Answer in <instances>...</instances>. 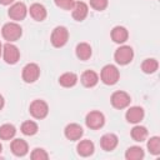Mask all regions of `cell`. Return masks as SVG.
Returning <instances> with one entry per match:
<instances>
[{"label":"cell","instance_id":"cell-14","mask_svg":"<svg viewBox=\"0 0 160 160\" xmlns=\"http://www.w3.org/2000/svg\"><path fill=\"white\" fill-rule=\"evenodd\" d=\"M118 142H119V139L112 132H108V134L102 135V138L100 139V145H101L102 150H105V151L114 150L118 146Z\"/></svg>","mask_w":160,"mask_h":160},{"label":"cell","instance_id":"cell-10","mask_svg":"<svg viewBox=\"0 0 160 160\" xmlns=\"http://www.w3.org/2000/svg\"><path fill=\"white\" fill-rule=\"evenodd\" d=\"M8 14H9L10 19H12V20H15V21H21V20H24V19L26 18L28 8H26V5H25L24 2H21V1L14 2V4L10 6Z\"/></svg>","mask_w":160,"mask_h":160},{"label":"cell","instance_id":"cell-4","mask_svg":"<svg viewBox=\"0 0 160 160\" xmlns=\"http://www.w3.org/2000/svg\"><path fill=\"white\" fill-rule=\"evenodd\" d=\"M132 58H134V50L131 46L128 45H122L118 48L114 54V59L119 65H128L129 62H131Z\"/></svg>","mask_w":160,"mask_h":160},{"label":"cell","instance_id":"cell-19","mask_svg":"<svg viewBox=\"0 0 160 160\" xmlns=\"http://www.w3.org/2000/svg\"><path fill=\"white\" fill-rule=\"evenodd\" d=\"M76 150H78V154L81 156H90V155H92L95 146H94V142L90 140H81L78 144Z\"/></svg>","mask_w":160,"mask_h":160},{"label":"cell","instance_id":"cell-12","mask_svg":"<svg viewBox=\"0 0 160 160\" xmlns=\"http://www.w3.org/2000/svg\"><path fill=\"white\" fill-rule=\"evenodd\" d=\"M89 12V8L84 1L74 2V6L71 8V15L76 21H82Z\"/></svg>","mask_w":160,"mask_h":160},{"label":"cell","instance_id":"cell-20","mask_svg":"<svg viewBox=\"0 0 160 160\" xmlns=\"http://www.w3.org/2000/svg\"><path fill=\"white\" fill-rule=\"evenodd\" d=\"M75 52H76V56L80 60H88V59H90V56L92 54V50H91V46L88 42H80V44L76 45Z\"/></svg>","mask_w":160,"mask_h":160},{"label":"cell","instance_id":"cell-5","mask_svg":"<svg viewBox=\"0 0 160 160\" xmlns=\"http://www.w3.org/2000/svg\"><path fill=\"white\" fill-rule=\"evenodd\" d=\"M29 111H30L32 118H35V119H44V118H46V115L49 112V106H48V104L44 100L36 99V100H34L30 104Z\"/></svg>","mask_w":160,"mask_h":160},{"label":"cell","instance_id":"cell-34","mask_svg":"<svg viewBox=\"0 0 160 160\" xmlns=\"http://www.w3.org/2000/svg\"><path fill=\"white\" fill-rule=\"evenodd\" d=\"M1 151H2V146H1V144H0V154H1Z\"/></svg>","mask_w":160,"mask_h":160},{"label":"cell","instance_id":"cell-33","mask_svg":"<svg viewBox=\"0 0 160 160\" xmlns=\"http://www.w3.org/2000/svg\"><path fill=\"white\" fill-rule=\"evenodd\" d=\"M2 55V45H1V42H0V56Z\"/></svg>","mask_w":160,"mask_h":160},{"label":"cell","instance_id":"cell-2","mask_svg":"<svg viewBox=\"0 0 160 160\" xmlns=\"http://www.w3.org/2000/svg\"><path fill=\"white\" fill-rule=\"evenodd\" d=\"M120 78V72L118 70V68L115 65H105L102 69H101V72H100V79L104 84L106 85H114L118 82Z\"/></svg>","mask_w":160,"mask_h":160},{"label":"cell","instance_id":"cell-30","mask_svg":"<svg viewBox=\"0 0 160 160\" xmlns=\"http://www.w3.org/2000/svg\"><path fill=\"white\" fill-rule=\"evenodd\" d=\"M55 1V5L60 9H64V10H71V8L74 6V0H54Z\"/></svg>","mask_w":160,"mask_h":160},{"label":"cell","instance_id":"cell-21","mask_svg":"<svg viewBox=\"0 0 160 160\" xmlns=\"http://www.w3.org/2000/svg\"><path fill=\"white\" fill-rule=\"evenodd\" d=\"M78 82V76L74 72H64L59 78V84L64 88H72Z\"/></svg>","mask_w":160,"mask_h":160},{"label":"cell","instance_id":"cell-27","mask_svg":"<svg viewBox=\"0 0 160 160\" xmlns=\"http://www.w3.org/2000/svg\"><path fill=\"white\" fill-rule=\"evenodd\" d=\"M148 149L151 154L159 155L160 154V138L159 136H152L148 141Z\"/></svg>","mask_w":160,"mask_h":160},{"label":"cell","instance_id":"cell-15","mask_svg":"<svg viewBox=\"0 0 160 160\" xmlns=\"http://www.w3.org/2000/svg\"><path fill=\"white\" fill-rule=\"evenodd\" d=\"M11 151L15 156H25L28 154V150H29V146H28V142L22 139H14L11 141Z\"/></svg>","mask_w":160,"mask_h":160},{"label":"cell","instance_id":"cell-7","mask_svg":"<svg viewBox=\"0 0 160 160\" xmlns=\"http://www.w3.org/2000/svg\"><path fill=\"white\" fill-rule=\"evenodd\" d=\"M85 122H86V126L88 128H90L92 130H98V129H100V128L104 126V124H105V116H104L102 112L94 110V111H90L86 115Z\"/></svg>","mask_w":160,"mask_h":160},{"label":"cell","instance_id":"cell-23","mask_svg":"<svg viewBox=\"0 0 160 160\" xmlns=\"http://www.w3.org/2000/svg\"><path fill=\"white\" fill-rule=\"evenodd\" d=\"M131 138L135 140V141H144L146 138H148V129L145 126H141V125H136L131 129Z\"/></svg>","mask_w":160,"mask_h":160},{"label":"cell","instance_id":"cell-16","mask_svg":"<svg viewBox=\"0 0 160 160\" xmlns=\"http://www.w3.org/2000/svg\"><path fill=\"white\" fill-rule=\"evenodd\" d=\"M28 11L30 12V16L36 20V21H42L45 20L48 12H46V9L42 4H39V2H35L30 6V9H28Z\"/></svg>","mask_w":160,"mask_h":160},{"label":"cell","instance_id":"cell-3","mask_svg":"<svg viewBox=\"0 0 160 160\" xmlns=\"http://www.w3.org/2000/svg\"><path fill=\"white\" fill-rule=\"evenodd\" d=\"M51 44L55 48H62L69 40V31L65 26H56L50 36Z\"/></svg>","mask_w":160,"mask_h":160},{"label":"cell","instance_id":"cell-25","mask_svg":"<svg viewBox=\"0 0 160 160\" xmlns=\"http://www.w3.org/2000/svg\"><path fill=\"white\" fill-rule=\"evenodd\" d=\"M144 150L140 146H130L125 152V158L128 160H140L144 158Z\"/></svg>","mask_w":160,"mask_h":160},{"label":"cell","instance_id":"cell-17","mask_svg":"<svg viewBox=\"0 0 160 160\" xmlns=\"http://www.w3.org/2000/svg\"><path fill=\"white\" fill-rule=\"evenodd\" d=\"M80 81L86 88H94L99 81V75L94 70H86V71L82 72V75L80 78Z\"/></svg>","mask_w":160,"mask_h":160},{"label":"cell","instance_id":"cell-26","mask_svg":"<svg viewBox=\"0 0 160 160\" xmlns=\"http://www.w3.org/2000/svg\"><path fill=\"white\" fill-rule=\"evenodd\" d=\"M159 68V62L156 59H145L141 64V70L145 74H154Z\"/></svg>","mask_w":160,"mask_h":160},{"label":"cell","instance_id":"cell-1","mask_svg":"<svg viewBox=\"0 0 160 160\" xmlns=\"http://www.w3.org/2000/svg\"><path fill=\"white\" fill-rule=\"evenodd\" d=\"M1 35L9 42H12L21 38L22 29L18 22H6L1 29Z\"/></svg>","mask_w":160,"mask_h":160},{"label":"cell","instance_id":"cell-9","mask_svg":"<svg viewBox=\"0 0 160 160\" xmlns=\"http://www.w3.org/2000/svg\"><path fill=\"white\" fill-rule=\"evenodd\" d=\"M110 101H111V105H112L115 109L121 110V109H125V108L129 106L131 99H130V95H129L128 92L119 90V91H115V92L111 95Z\"/></svg>","mask_w":160,"mask_h":160},{"label":"cell","instance_id":"cell-18","mask_svg":"<svg viewBox=\"0 0 160 160\" xmlns=\"http://www.w3.org/2000/svg\"><path fill=\"white\" fill-rule=\"evenodd\" d=\"M128 38H129V32H128L126 28H124V26H115L111 30V39L116 44L125 42L128 40Z\"/></svg>","mask_w":160,"mask_h":160},{"label":"cell","instance_id":"cell-24","mask_svg":"<svg viewBox=\"0 0 160 160\" xmlns=\"http://www.w3.org/2000/svg\"><path fill=\"white\" fill-rule=\"evenodd\" d=\"M38 130H39V126H38V124H36L35 121H32V120H28V121H24V122L21 124V132H22L24 135H26V136H32V135H35V134L38 132Z\"/></svg>","mask_w":160,"mask_h":160},{"label":"cell","instance_id":"cell-28","mask_svg":"<svg viewBox=\"0 0 160 160\" xmlns=\"http://www.w3.org/2000/svg\"><path fill=\"white\" fill-rule=\"evenodd\" d=\"M30 158H31L32 160H46V159L49 158V154H48L44 149L36 148V149H34L32 152L30 154Z\"/></svg>","mask_w":160,"mask_h":160},{"label":"cell","instance_id":"cell-8","mask_svg":"<svg viewBox=\"0 0 160 160\" xmlns=\"http://www.w3.org/2000/svg\"><path fill=\"white\" fill-rule=\"evenodd\" d=\"M2 58L5 60V62L8 64H16L18 60L20 59V51L18 49V46H15L11 42H6L2 46Z\"/></svg>","mask_w":160,"mask_h":160},{"label":"cell","instance_id":"cell-22","mask_svg":"<svg viewBox=\"0 0 160 160\" xmlns=\"http://www.w3.org/2000/svg\"><path fill=\"white\" fill-rule=\"evenodd\" d=\"M16 128L12 124H4L0 126V139L1 140H10L15 136Z\"/></svg>","mask_w":160,"mask_h":160},{"label":"cell","instance_id":"cell-32","mask_svg":"<svg viewBox=\"0 0 160 160\" xmlns=\"http://www.w3.org/2000/svg\"><path fill=\"white\" fill-rule=\"evenodd\" d=\"M4 104H5V101H4V98H2V95H0V110L4 108Z\"/></svg>","mask_w":160,"mask_h":160},{"label":"cell","instance_id":"cell-13","mask_svg":"<svg viewBox=\"0 0 160 160\" xmlns=\"http://www.w3.org/2000/svg\"><path fill=\"white\" fill-rule=\"evenodd\" d=\"M145 116V112H144V109L140 108V106H131L126 114H125V118L131 124H138L140 122Z\"/></svg>","mask_w":160,"mask_h":160},{"label":"cell","instance_id":"cell-31","mask_svg":"<svg viewBox=\"0 0 160 160\" xmlns=\"http://www.w3.org/2000/svg\"><path fill=\"white\" fill-rule=\"evenodd\" d=\"M12 2H14V0H0V4L1 5H10Z\"/></svg>","mask_w":160,"mask_h":160},{"label":"cell","instance_id":"cell-6","mask_svg":"<svg viewBox=\"0 0 160 160\" xmlns=\"http://www.w3.org/2000/svg\"><path fill=\"white\" fill-rule=\"evenodd\" d=\"M22 80L25 82H35L40 76V68L35 62H29L22 68Z\"/></svg>","mask_w":160,"mask_h":160},{"label":"cell","instance_id":"cell-11","mask_svg":"<svg viewBox=\"0 0 160 160\" xmlns=\"http://www.w3.org/2000/svg\"><path fill=\"white\" fill-rule=\"evenodd\" d=\"M64 134H65L66 139H69V140H71V141H76V140H79V139L82 136L84 130H82V128H81L79 124L71 122V124H69V125L65 126Z\"/></svg>","mask_w":160,"mask_h":160},{"label":"cell","instance_id":"cell-29","mask_svg":"<svg viewBox=\"0 0 160 160\" xmlns=\"http://www.w3.org/2000/svg\"><path fill=\"white\" fill-rule=\"evenodd\" d=\"M90 6H91L94 10L102 11V10H105L106 6H108V0H90Z\"/></svg>","mask_w":160,"mask_h":160}]
</instances>
